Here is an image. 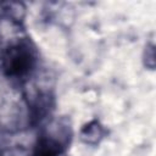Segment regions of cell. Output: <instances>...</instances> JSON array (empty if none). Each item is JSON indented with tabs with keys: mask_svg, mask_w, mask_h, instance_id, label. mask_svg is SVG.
Here are the masks:
<instances>
[{
	"mask_svg": "<svg viewBox=\"0 0 156 156\" xmlns=\"http://www.w3.org/2000/svg\"><path fill=\"white\" fill-rule=\"evenodd\" d=\"M34 55L30 49L23 45L11 48L5 56V69L10 76H23L34 65Z\"/></svg>",
	"mask_w": 156,
	"mask_h": 156,
	"instance_id": "obj_1",
	"label": "cell"
},
{
	"mask_svg": "<svg viewBox=\"0 0 156 156\" xmlns=\"http://www.w3.org/2000/svg\"><path fill=\"white\" fill-rule=\"evenodd\" d=\"M60 154V145L50 139H41L37 147L34 156H57Z\"/></svg>",
	"mask_w": 156,
	"mask_h": 156,
	"instance_id": "obj_2",
	"label": "cell"
}]
</instances>
